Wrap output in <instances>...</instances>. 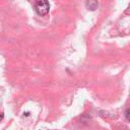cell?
Returning <instances> with one entry per match:
<instances>
[{"label":"cell","mask_w":130,"mask_h":130,"mask_svg":"<svg viewBox=\"0 0 130 130\" xmlns=\"http://www.w3.org/2000/svg\"><path fill=\"white\" fill-rule=\"evenodd\" d=\"M35 7H36L38 14H40L42 16L47 15L50 10V5H49L48 0H37Z\"/></svg>","instance_id":"cell-1"},{"label":"cell","mask_w":130,"mask_h":130,"mask_svg":"<svg viewBox=\"0 0 130 130\" xmlns=\"http://www.w3.org/2000/svg\"><path fill=\"white\" fill-rule=\"evenodd\" d=\"M125 14H130V5H129L128 8L125 10Z\"/></svg>","instance_id":"cell-4"},{"label":"cell","mask_w":130,"mask_h":130,"mask_svg":"<svg viewBox=\"0 0 130 130\" xmlns=\"http://www.w3.org/2000/svg\"><path fill=\"white\" fill-rule=\"evenodd\" d=\"M125 116H126V118H127L128 120H130V109L126 111V113H125Z\"/></svg>","instance_id":"cell-3"},{"label":"cell","mask_w":130,"mask_h":130,"mask_svg":"<svg viewBox=\"0 0 130 130\" xmlns=\"http://www.w3.org/2000/svg\"><path fill=\"white\" fill-rule=\"evenodd\" d=\"M85 6H86V8L88 10L94 11L99 6L98 0H85Z\"/></svg>","instance_id":"cell-2"},{"label":"cell","mask_w":130,"mask_h":130,"mask_svg":"<svg viewBox=\"0 0 130 130\" xmlns=\"http://www.w3.org/2000/svg\"><path fill=\"white\" fill-rule=\"evenodd\" d=\"M3 118H4V116H3V114H0V122L3 120Z\"/></svg>","instance_id":"cell-5"}]
</instances>
